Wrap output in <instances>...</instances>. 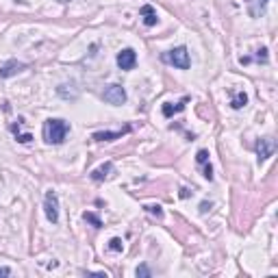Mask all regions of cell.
<instances>
[{"label": "cell", "mask_w": 278, "mask_h": 278, "mask_svg": "<svg viewBox=\"0 0 278 278\" xmlns=\"http://www.w3.org/2000/svg\"><path fill=\"white\" fill-rule=\"evenodd\" d=\"M9 274H11L9 268H0V276H9Z\"/></svg>", "instance_id": "obj_20"}, {"label": "cell", "mask_w": 278, "mask_h": 278, "mask_svg": "<svg viewBox=\"0 0 278 278\" xmlns=\"http://www.w3.org/2000/svg\"><path fill=\"white\" fill-rule=\"evenodd\" d=\"M26 67V63H20V61H15V59H11L7 61L2 67H0V76L2 78H9V76H15L18 72H22Z\"/></svg>", "instance_id": "obj_8"}, {"label": "cell", "mask_w": 278, "mask_h": 278, "mask_svg": "<svg viewBox=\"0 0 278 278\" xmlns=\"http://www.w3.org/2000/svg\"><path fill=\"white\" fill-rule=\"evenodd\" d=\"M204 178L213 180V167H211V163H204Z\"/></svg>", "instance_id": "obj_18"}, {"label": "cell", "mask_w": 278, "mask_h": 278, "mask_svg": "<svg viewBox=\"0 0 278 278\" xmlns=\"http://www.w3.org/2000/svg\"><path fill=\"white\" fill-rule=\"evenodd\" d=\"M274 150H276V144H274V139H272V137H263V139H259V141H257L259 163L268 161V159H270L272 155H274Z\"/></svg>", "instance_id": "obj_6"}, {"label": "cell", "mask_w": 278, "mask_h": 278, "mask_svg": "<svg viewBox=\"0 0 278 278\" xmlns=\"http://www.w3.org/2000/svg\"><path fill=\"white\" fill-rule=\"evenodd\" d=\"M130 133V126H124L122 130H98V133L92 135V139L96 141H113V139H120L122 135Z\"/></svg>", "instance_id": "obj_7"}, {"label": "cell", "mask_w": 278, "mask_h": 278, "mask_svg": "<svg viewBox=\"0 0 278 278\" xmlns=\"http://www.w3.org/2000/svg\"><path fill=\"white\" fill-rule=\"evenodd\" d=\"M196 161L200 163V166H204V163H209V152H207V150H198Z\"/></svg>", "instance_id": "obj_16"}, {"label": "cell", "mask_w": 278, "mask_h": 278, "mask_svg": "<svg viewBox=\"0 0 278 278\" xmlns=\"http://www.w3.org/2000/svg\"><path fill=\"white\" fill-rule=\"evenodd\" d=\"M137 65V55H135L133 48H124L117 53V67L120 70H133Z\"/></svg>", "instance_id": "obj_5"}, {"label": "cell", "mask_w": 278, "mask_h": 278, "mask_svg": "<svg viewBox=\"0 0 278 278\" xmlns=\"http://www.w3.org/2000/svg\"><path fill=\"white\" fill-rule=\"evenodd\" d=\"M102 100L109 102L113 107H120L126 102V92H124L122 85H109V87H105V92H102Z\"/></svg>", "instance_id": "obj_3"}, {"label": "cell", "mask_w": 278, "mask_h": 278, "mask_svg": "<svg viewBox=\"0 0 278 278\" xmlns=\"http://www.w3.org/2000/svg\"><path fill=\"white\" fill-rule=\"evenodd\" d=\"M44 211H46V218L50 224L59 222V198H56L55 191H46V198H44Z\"/></svg>", "instance_id": "obj_4"}, {"label": "cell", "mask_w": 278, "mask_h": 278, "mask_svg": "<svg viewBox=\"0 0 278 278\" xmlns=\"http://www.w3.org/2000/svg\"><path fill=\"white\" fill-rule=\"evenodd\" d=\"M161 59L166 61V63L178 67V70H187V67L191 65V59H189V53H187L185 46H178L174 50H167V53L161 55Z\"/></svg>", "instance_id": "obj_2"}, {"label": "cell", "mask_w": 278, "mask_h": 278, "mask_svg": "<svg viewBox=\"0 0 278 278\" xmlns=\"http://www.w3.org/2000/svg\"><path fill=\"white\" fill-rule=\"evenodd\" d=\"M135 274H137V276H144V278H148V276H152V272H150L148 268H146V265H139V268L135 270Z\"/></svg>", "instance_id": "obj_17"}, {"label": "cell", "mask_w": 278, "mask_h": 278, "mask_svg": "<svg viewBox=\"0 0 278 278\" xmlns=\"http://www.w3.org/2000/svg\"><path fill=\"white\" fill-rule=\"evenodd\" d=\"M111 172H113V163H111V161H107L105 166H100V167L92 169V180H96V183H100V180H105Z\"/></svg>", "instance_id": "obj_10"}, {"label": "cell", "mask_w": 278, "mask_h": 278, "mask_svg": "<svg viewBox=\"0 0 278 278\" xmlns=\"http://www.w3.org/2000/svg\"><path fill=\"white\" fill-rule=\"evenodd\" d=\"M83 220H85V222L92 224L94 228H100V226H102V220L98 218V215H94L92 211H85V213H83Z\"/></svg>", "instance_id": "obj_13"}, {"label": "cell", "mask_w": 278, "mask_h": 278, "mask_svg": "<svg viewBox=\"0 0 278 278\" xmlns=\"http://www.w3.org/2000/svg\"><path fill=\"white\" fill-rule=\"evenodd\" d=\"M257 59H259V61H263V63H265V61H268V48H261L259 53H257Z\"/></svg>", "instance_id": "obj_19"}, {"label": "cell", "mask_w": 278, "mask_h": 278, "mask_svg": "<svg viewBox=\"0 0 278 278\" xmlns=\"http://www.w3.org/2000/svg\"><path fill=\"white\" fill-rule=\"evenodd\" d=\"M187 102H189V98H183L180 102H176V105H172V102H166V105H163V115H166V117H172L174 113H180V111L185 109Z\"/></svg>", "instance_id": "obj_11"}, {"label": "cell", "mask_w": 278, "mask_h": 278, "mask_svg": "<svg viewBox=\"0 0 278 278\" xmlns=\"http://www.w3.org/2000/svg\"><path fill=\"white\" fill-rule=\"evenodd\" d=\"M144 209H146V211H148V213H152V215H157L159 220L163 218V211H161V207H159V204H157V207H155V204H148V207H144Z\"/></svg>", "instance_id": "obj_15"}, {"label": "cell", "mask_w": 278, "mask_h": 278, "mask_svg": "<svg viewBox=\"0 0 278 278\" xmlns=\"http://www.w3.org/2000/svg\"><path fill=\"white\" fill-rule=\"evenodd\" d=\"M246 105H248V96L243 94V92H237L235 96H232V100H230V107H232V109H243Z\"/></svg>", "instance_id": "obj_12"}, {"label": "cell", "mask_w": 278, "mask_h": 278, "mask_svg": "<svg viewBox=\"0 0 278 278\" xmlns=\"http://www.w3.org/2000/svg\"><path fill=\"white\" fill-rule=\"evenodd\" d=\"M109 248H111L113 252H122L124 243H122V239H120V237H113V239L109 241Z\"/></svg>", "instance_id": "obj_14"}, {"label": "cell", "mask_w": 278, "mask_h": 278, "mask_svg": "<svg viewBox=\"0 0 278 278\" xmlns=\"http://www.w3.org/2000/svg\"><path fill=\"white\" fill-rule=\"evenodd\" d=\"M139 13H141V18H144V24H146V26H155L157 22H159L157 11H155V7H152V4H144Z\"/></svg>", "instance_id": "obj_9"}, {"label": "cell", "mask_w": 278, "mask_h": 278, "mask_svg": "<svg viewBox=\"0 0 278 278\" xmlns=\"http://www.w3.org/2000/svg\"><path fill=\"white\" fill-rule=\"evenodd\" d=\"M67 133H70V126H67V122L59 120V117H50V120L44 122V141L46 144L53 146L63 144Z\"/></svg>", "instance_id": "obj_1"}]
</instances>
